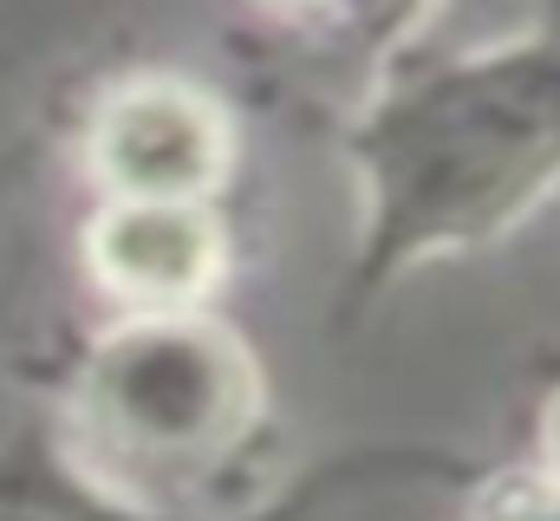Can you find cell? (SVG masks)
Returning <instances> with one entry per match:
<instances>
[{
  "label": "cell",
  "mask_w": 560,
  "mask_h": 521,
  "mask_svg": "<svg viewBox=\"0 0 560 521\" xmlns=\"http://www.w3.org/2000/svg\"><path fill=\"white\" fill-rule=\"evenodd\" d=\"M98 170L125 202H196L222 170V125L196 92L138 85L98 118Z\"/></svg>",
  "instance_id": "6da1fadb"
},
{
  "label": "cell",
  "mask_w": 560,
  "mask_h": 521,
  "mask_svg": "<svg viewBox=\"0 0 560 521\" xmlns=\"http://www.w3.org/2000/svg\"><path fill=\"white\" fill-rule=\"evenodd\" d=\"M98 274L138 306H189L215 280V229L196 202H118L92 235Z\"/></svg>",
  "instance_id": "7a4b0ae2"
},
{
  "label": "cell",
  "mask_w": 560,
  "mask_h": 521,
  "mask_svg": "<svg viewBox=\"0 0 560 521\" xmlns=\"http://www.w3.org/2000/svg\"><path fill=\"white\" fill-rule=\"evenodd\" d=\"M495 521H560V476L535 470L528 483H515V496L502 502Z\"/></svg>",
  "instance_id": "3957f363"
},
{
  "label": "cell",
  "mask_w": 560,
  "mask_h": 521,
  "mask_svg": "<svg viewBox=\"0 0 560 521\" xmlns=\"http://www.w3.org/2000/svg\"><path fill=\"white\" fill-rule=\"evenodd\" d=\"M541 470L560 476V391H555V404H548V417H541Z\"/></svg>",
  "instance_id": "277c9868"
}]
</instances>
